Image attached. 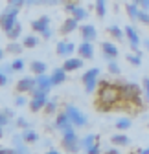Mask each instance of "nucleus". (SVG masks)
Wrapping results in <instances>:
<instances>
[{"label": "nucleus", "instance_id": "nucleus-53", "mask_svg": "<svg viewBox=\"0 0 149 154\" xmlns=\"http://www.w3.org/2000/svg\"><path fill=\"white\" fill-rule=\"evenodd\" d=\"M70 2H72V4H74V2H79V0H70Z\"/></svg>", "mask_w": 149, "mask_h": 154}, {"label": "nucleus", "instance_id": "nucleus-33", "mask_svg": "<svg viewBox=\"0 0 149 154\" xmlns=\"http://www.w3.org/2000/svg\"><path fill=\"white\" fill-rule=\"evenodd\" d=\"M37 44H39V38H37L35 35H26L22 38V46L24 48H35Z\"/></svg>", "mask_w": 149, "mask_h": 154}, {"label": "nucleus", "instance_id": "nucleus-6", "mask_svg": "<svg viewBox=\"0 0 149 154\" xmlns=\"http://www.w3.org/2000/svg\"><path fill=\"white\" fill-rule=\"evenodd\" d=\"M125 11H127L129 18H131L133 22H140V24H145V26H149V11H144L142 8L135 6L133 2L125 6Z\"/></svg>", "mask_w": 149, "mask_h": 154}, {"label": "nucleus", "instance_id": "nucleus-5", "mask_svg": "<svg viewBox=\"0 0 149 154\" xmlns=\"http://www.w3.org/2000/svg\"><path fill=\"white\" fill-rule=\"evenodd\" d=\"M61 143H63V149H65L66 152H70V154H78V150L81 149V138H78L76 130L63 134Z\"/></svg>", "mask_w": 149, "mask_h": 154}, {"label": "nucleus", "instance_id": "nucleus-13", "mask_svg": "<svg viewBox=\"0 0 149 154\" xmlns=\"http://www.w3.org/2000/svg\"><path fill=\"white\" fill-rule=\"evenodd\" d=\"M79 33H81V38L87 41V42H94L98 38V29H96V26H92V24L79 26Z\"/></svg>", "mask_w": 149, "mask_h": 154}, {"label": "nucleus", "instance_id": "nucleus-16", "mask_svg": "<svg viewBox=\"0 0 149 154\" xmlns=\"http://www.w3.org/2000/svg\"><path fill=\"white\" fill-rule=\"evenodd\" d=\"M52 79H50V75L46 73H41V75H35V88H39L43 92H50L52 90Z\"/></svg>", "mask_w": 149, "mask_h": 154}, {"label": "nucleus", "instance_id": "nucleus-38", "mask_svg": "<svg viewBox=\"0 0 149 154\" xmlns=\"http://www.w3.org/2000/svg\"><path fill=\"white\" fill-rule=\"evenodd\" d=\"M17 127L24 130V128H28V127H30V121H28L26 118H17Z\"/></svg>", "mask_w": 149, "mask_h": 154}, {"label": "nucleus", "instance_id": "nucleus-30", "mask_svg": "<svg viewBox=\"0 0 149 154\" xmlns=\"http://www.w3.org/2000/svg\"><path fill=\"white\" fill-rule=\"evenodd\" d=\"M125 61L129 63V64H133V66H142V51H138V53H127L125 55Z\"/></svg>", "mask_w": 149, "mask_h": 154}, {"label": "nucleus", "instance_id": "nucleus-50", "mask_svg": "<svg viewBox=\"0 0 149 154\" xmlns=\"http://www.w3.org/2000/svg\"><path fill=\"white\" fill-rule=\"evenodd\" d=\"M131 2H133L135 6H138V8H140V0H131Z\"/></svg>", "mask_w": 149, "mask_h": 154}, {"label": "nucleus", "instance_id": "nucleus-11", "mask_svg": "<svg viewBox=\"0 0 149 154\" xmlns=\"http://www.w3.org/2000/svg\"><path fill=\"white\" fill-rule=\"evenodd\" d=\"M74 51H76V44L70 42V41H59L57 46H55V53H57L59 57H63V59L72 57Z\"/></svg>", "mask_w": 149, "mask_h": 154}, {"label": "nucleus", "instance_id": "nucleus-34", "mask_svg": "<svg viewBox=\"0 0 149 154\" xmlns=\"http://www.w3.org/2000/svg\"><path fill=\"white\" fill-rule=\"evenodd\" d=\"M107 70L113 75H120L122 73V68H120V64L116 61H107Z\"/></svg>", "mask_w": 149, "mask_h": 154}, {"label": "nucleus", "instance_id": "nucleus-8", "mask_svg": "<svg viewBox=\"0 0 149 154\" xmlns=\"http://www.w3.org/2000/svg\"><path fill=\"white\" fill-rule=\"evenodd\" d=\"M123 31H125V38L129 41V46H131V50H133L135 53H138V51H140L138 46L142 44V38H140V33L136 31V28L129 24V26H125Z\"/></svg>", "mask_w": 149, "mask_h": 154}, {"label": "nucleus", "instance_id": "nucleus-36", "mask_svg": "<svg viewBox=\"0 0 149 154\" xmlns=\"http://www.w3.org/2000/svg\"><path fill=\"white\" fill-rule=\"evenodd\" d=\"M142 90H144V97H145V101L149 103V77H144V81H142Z\"/></svg>", "mask_w": 149, "mask_h": 154}, {"label": "nucleus", "instance_id": "nucleus-7", "mask_svg": "<svg viewBox=\"0 0 149 154\" xmlns=\"http://www.w3.org/2000/svg\"><path fill=\"white\" fill-rule=\"evenodd\" d=\"M31 101L28 103L30 105V110L31 112H39V110H43L44 108V105H46V101H48V92H43V90H39V88H33L31 90Z\"/></svg>", "mask_w": 149, "mask_h": 154}, {"label": "nucleus", "instance_id": "nucleus-22", "mask_svg": "<svg viewBox=\"0 0 149 154\" xmlns=\"http://www.w3.org/2000/svg\"><path fill=\"white\" fill-rule=\"evenodd\" d=\"M110 143H113L114 147H127L129 143H131V140H129L127 134L120 132V134H114V136L110 138Z\"/></svg>", "mask_w": 149, "mask_h": 154}, {"label": "nucleus", "instance_id": "nucleus-19", "mask_svg": "<svg viewBox=\"0 0 149 154\" xmlns=\"http://www.w3.org/2000/svg\"><path fill=\"white\" fill-rule=\"evenodd\" d=\"M33 88H35V79L33 77H22V79L17 83V92H21V94L31 92Z\"/></svg>", "mask_w": 149, "mask_h": 154}, {"label": "nucleus", "instance_id": "nucleus-47", "mask_svg": "<svg viewBox=\"0 0 149 154\" xmlns=\"http://www.w3.org/2000/svg\"><path fill=\"white\" fill-rule=\"evenodd\" d=\"M103 154H122V152H120L118 149H107V150H105Z\"/></svg>", "mask_w": 149, "mask_h": 154}, {"label": "nucleus", "instance_id": "nucleus-26", "mask_svg": "<svg viewBox=\"0 0 149 154\" xmlns=\"http://www.w3.org/2000/svg\"><path fill=\"white\" fill-rule=\"evenodd\" d=\"M96 143H98L96 134H87L85 138H81V149H85V150H88L92 145H96Z\"/></svg>", "mask_w": 149, "mask_h": 154}, {"label": "nucleus", "instance_id": "nucleus-24", "mask_svg": "<svg viewBox=\"0 0 149 154\" xmlns=\"http://www.w3.org/2000/svg\"><path fill=\"white\" fill-rule=\"evenodd\" d=\"M70 17H74L78 22H83V20H87L88 11H87L85 8H81V6H78V4H76V8H74V11L70 13Z\"/></svg>", "mask_w": 149, "mask_h": 154}, {"label": "nucleus", "instance_id": "nucleus-51", "mask_svg": "<svg viewBox=\"0 0 149 154\" xmlns=\"http://www.w3.org/2000/svg\"><path fill=\"white\" fill-rule=\"evenodd\" d=\"M4 136V127H0V138Z\"/></svg>", "mask_w": 149, "mask_h": 154}, {"label": "nucleus", "instance_id": "nucleus-15", "mask_svg": "<svg viewBox=\"0 0 149 154\" xmlns=\"http://www.w3.org/2000/svg\"><path fill=\"white\" fill-rule=\"evenodd\" d=\"M50 28V17L48 15H43L39 18H35V20H31V29L35 33H43Z\"/></svg>", "mask_w": 149, "mask_h": 154}, {"label": "nucleus", "instance_id": "nucleus-32", "mask_svg": "<svg viewBox=\"0 0 149 154\" xmlns=\"http://www.w3.org/2000/svg\"><path fill=\"white\" fill-rule=\"evenodd\" d=\"M44 112H46L48 116H52V114L57 112V99H55V97H48V101H46V105H44Z\"/></svg>", "mask_w": 149, "mask_h": 154}, {"label": "nucleus", "instance_id": "nucleus-42", "mask_svg": "<svg viewBox=\"0 0 149 154\" xmlns=\"http://www.w3.org/2000/svg\"><path fill=\"white\" fill-rule=\"evenodd\" d=\"M8 4H11V6H18V8H22V6L26 4V0H8Z\"/></svg>", "mask_w": 149, "mask_h": 154}, {"label": "nucleus", "instance_id": "nucleus-31", "mask_svg": "<svg viewBox=\"0 0 149 154\" xmlns=\"http://www.w3.org/2000/svg\"><path fill=\"white\" fill-rule=\"evenodd\" d=\"M94 8H96V15L103 18L107 15V0H94Z\"/></svg>", "mask_w": 149, "mask_h": 154}, {"label": "nucleus", "instance_id": "nucleus-29", "mask_svg": "<svg viewBox=\"0 0 149 154\" xmlns=\"http://www.w3.org/2000/svg\"><path fill=\"white\" fill-rule=\"evenodd\" d=\"M131 125H133V119H131V118H118L116 123H114V127H116L120 132H125L127 128H131Z\"/></svg>", "mask_w": 149, "mask_h": 154}, {"label": "nucleus", "instance_id": "nucleus-48", "mask_svg": "<svg viewBox=\"0 0 149 154\" xmlns=\"http://www.w3.org/2000/svg\"><path fill=\"white\" fill-rule=\"evenodd\" d=\"M46 154H61V152H59V150H55V149H48Z\"/></svg>", "mask_w": 149, "mask_h": 154}, {"label": "nucleus", "instance_id": "nucleus-49", "mask_svg": "<svg viewBox=\"0 0 149 154\" xmlns=\"http://www.w3.org/2000/svg\"><path fill=\"white\" fill-rule=\"evenodd\" d=\"M138 154H149V147H145V149H140V150H138Z\"/></svg>", "mask_w": 149, "mask_h": 154}, {"label": "nucleus", "instance_id": "nucleus-9", "mask_svg": "<svg viewBox=\"0 0 149 154\" xmlns=\"http://www.w3.org/2000/svg\"><path fill=\"white\" fill-rule=\"evenodd\" d=\"M55 128H57L61 134H66V132L76 130V127L72 125V121H70V118H68V114H66V112L57 114V118H55Z\"/></svg>", "mask_w": 149, "mask_h": 154}, {"label": "nucleus", "instance_id": "nucleus-35", "mask_svg": "<svg viewBox=\"0 0 149 154\" xmlns=\"http://www.w3.org/2000/svg\"><path fill=\"white\" fill-rule=\"evenodd\" d=\"M24 66H26V64H24V61L21 59V57H17V59L11 61V68H13V72H22Z\"/></svg>", "mask_w": 149, "mask_h": 154}, {"label": "nucleus", "instance_id": "nucleus-14", "mask_svg": "<svg viewBox=\"0 0 149 154\" xmlns=\"http://www.w3.org/2000/svg\"><path fill=\"white\" fill-rule=\"evenodd\" d=\"M78 55L81 59H92L94 57V42H87V41H81V44L78 46Z\"/></svg>", "mask_w": 149, "mask_h": 154}, {"label": "nucleus", "instance_id": "nucleus-39", "mask_svg": "<svg viewBox=\"0 0 149 154\" xmlns=\"http://www.w3.org/2000/svg\"><path fill=\"white\" fill-rule=\"evenodd\" d=\"M8 77H9V75H8L2 68H0V86H6V85H8Z\"/></svg>", "mask_w": 149, "mask_h": 154}, {"label": "nucleus", "instance_id": "nucleus-18", "mask_svg": "<svg viewBox=\"0 0 149 154\" xmlns=\"http://www.w3.org/2000/svg\"><path fill=\"white\" fill-rule=\"evenodd\" d=\"M50 79H52V85H53V86L63 85V83L66 81V72L63 70V66H61V68H53V72L50 73Z\"/></svg>", "mask_w": 149, "mask_h": 154}, {"label": "nucleus", "instance_id": "nucleus-41", "mask_svg": "<svg viewBox=\"0 0 149 154\" xmlns=\"http://www.w3.org/2000/svg\"><path fill=\"white\" fill-rule=\"evenodd\" d=\"M87 154H101V149H100V143H96V145H92L88 150H87Z\"/></svg>", "mask_w": 149, "mask_h": 154}, {"label": "nucleus", "instance_id": "nucleus-1", "mask_svg": "<svg viewBox=\"0 0 149 154\" xmlns=\"http://www.w3.org/2000/svg\"><path fill=\"white\" fill-rule=\"evenodd\" d=\"M118 101H122V92H120L118 85L116 83H109L107 79L100 81L98 83V103L114 106Z\"/></svg>", "mask_w": 149, "mask_h": 154}, {"label": "nucleus", "instance_id": "nucleus-28", "mask_svg": "<svg viewBox=\"0 0 149 154\" xmlns=\"http://www.w3.org/2000/svg\"><path fill=\"white\" fill-rule=\"evenodd\" d=\"M21 35H22V24H21V22H17V24L6 33V37L9 38V41H17V38L21 37Z\"/></svg>", "mask_w": 149, "mask_h": 154}, {"label": "nucleus", "instance_id": "nucleus-2", "mask_svg": "<svg viewBox=\"0 0 149 154\" xmlns=\"http://www.w3.org/2000/svg\"><path fill=\"white\" fill-rule=\"evenodd\" d=\"M18 9H21V8H18V6H8L6 8V11L2 13V15H0V28H2V31L4 33H8L18 20H17V15H18Z\"/></svg>", "mask_w": 149, "mask_h": 154}, {"label": "nucleus", "instance_id": "nucleus-27", "mask_svg": "<svg viewBox=\"0 0 149 154\" xmlns=\"http://www.w3.org/2000/svg\"><path fill=\"white\" fill-rule=\"evenodd\" d=\"M30 68H31V72H33L35 75H41V73H46V70H48L46 63H43V61H31Z\"/></svg>", "mask_w": 149, "mask_h": 154}, {"label": "nucleus", "instance_id": "nucleus-43", "mask_svg": "<svg viewBox=\"0 0 149 154\" xmlns=\"http://www.w3.org/2000/svg\"><path fill=\"white\" fill-rule=\"evenodd\" d=\"M0 68H2V70H4V72L8 73V75H11V73H15V72H13V68H11V63H9V64H4V66H0Z\"/></svg>", "mask_w": 149, "mask_h": 154}, {"label": "nucleus", "instance_id": "nucleus-12", "mask_svg": "<svg viewBox=\"0 0 149 154\" xmlns=\"http://www.w3.org/2000/svg\"><path fill=\"white\" fill-rule=\"evenodd\" d=\"M83 64H85V59H81L79 55L78 57H68V59H65V63H63V70L66 73L68 72H78V70L83 68Z\"/></svg>", "mask_w": 149, "mask_h": 154}, {"label": "nucleus", "instance_id": "nucleus-20", "mask_svg": "<svg viewBox=\"0 0 149 154\" xmlns=\"http://www.w3.org/2000/svg\"><path fill=\"white\" fill-rule=\"evenodd\" d=\"M13 149L17 154H30V149L26 147V141L22 138V134H18V136H13Z\"/></svg>", "mask_w": 149, "mask_h": 154}, {"label": "nucleus", "instance_id": "nucleus-23", "mask_svg": "<svg viewBox=\"0 0 149 154\" xmlns=\"http://www.w3.org/2000/svg\"><path fill=\"white\" fill-rule=\"evenodd\" d=\"M22 138H24L26 143H37V141H39V134H37L31 127H28V128L22 130Z\"/></svg>", "mask_w": 149, "mask_h": 154}, {"label": "nucleus", "instance_id": "nucleus-10", "mask_svg": "<svg viewBox=\"0 0 149 154\" xmlns=\"http://www.w3.org/2000/svg\"><path fill=\"white\" fill-rule=\"evenodd\" d=\"M101 51H103V59L105 61H116L118 55H120V50L116 48L114 42H110V41H103L101 42Z\"/></svg>", "mask_w": 149, "mask_h": 154}, {"label": "nucleus", "instance_id": "nucleus-4", "mask_svg": "<svg viewBox=\"0 0 149 154\" xmlns=\"http://www.w3.org/2000/svg\"><path fill=\"white\" fill-rule=\"evenodd\" d=\"M100 68H90V70H87L83 75H81V81H83V86H85V92L87 94H92L96 88H98V79H100Z\"/></svg>", "mask_w": 149, "mask_h": 154}, {"label": "nucleus", "instance_id": "nucleus-40", "mask_svg": "<svg viewBox=\"0 0 149 154\" xmlns=\"http://www.w3.org/2000/svg\"><path fill=\"white\" fill-rule=\"evenodd\" d=\"M15 105L17 106H24V105H28V101H26L24 95H17V97H15Z\"/></svg>", "mask_w": 149, "mask_h": 154}, {"label": "nucleus", "instance_id": "nucleus-52", "mask_svg": "<svg viewBox=\"0 0 149 154\" xmlns=\"http://www.w3.org/2000/svg\"><path fill=\"white\" fill-rule=\"evenodd\" d=\"M0 59H4V50L0 48Z\"/></svg>", "mask_w": 149, "mask_h": 154}, {"label": "nucleus", "instance_id": "nucleus-3", "mask_svg": "<svg viewBox=\"0 0 149 154\" xmlns=\"http://www.w3.org/2000/svg\"><path fill=\"white\" fill-rule=\"evenodd\" d=\"M65 112L68 114V118L72 121L74 127H78V128H83L88 125V118H87V114H83L81 108H78L76 105H66L65 106Z\"/></svg>", "mask_w": 149, "mask_h": 154}, {"label": "nucleus", "instance_id": "nucleus-17", "mask_svg": "<svg viewBox=\"0 0 149 154\" xmlns=\"http://www.w3.org/2000/svg\"><path fill=\"white\" fill-rule=\"evenodd\" d=\"M78 26H79V22L76 20V18H74V17H68L66 20H63L59 31H61V35H70V33H74V31L78 29Z\"/></svg>", "mask_w": 149, "mask_h": 154}, {"label": "nucleus", "instance_id": "nucleus-46", "mask_svg": "<svg viewBox=\"0 0 149 154\" xmlns=\"http://www.w3.org/2000/svg\"><path fill=\"white\" fill-rule=\"evenodd\" d=\"M0 154H17L15 149H4V147H0Z\"/></svg>", "mask_w": 149, "mask_h": 154}, {"label": "nucleus", "instance_id": "nucleus-45", "mask_svg": "<svg viewBox=\"0 0 149 154\" xmlns=\"http://www.w3.org/2000/svg\"><path fill=\"white\" fill-rule=\"evenodd\" d=\"M140 8L144 11H149V0H140Z\"/></svg>", "mask_w": 149, "mask_h": 154}, {"label": "nucleus", "instance_id": "nucleus-25", "mask_svg": "<svg viewBox=\"0 0 149 154\" xmlns=\"http://www.w3.org/2000/svg\"><path fill=\"white\" fill-rule=\"evenodd\" d=\"M22 50H24L22 42H17V41H9L8 46H6V51H8V53H13V55H21Z\"/></svg>", "mask_w": 149, "mask_h": 154}, {"label": "nucleus", "instance_id": "nucleus-37", "mask_svg": "<svg viewBox=\"0 0 149 154\" xmlns=\"http://www.w3.org/2000/svg\"><path fill=\"white\" fill-rule=\"evenodd\" d=\"M9 116H8V112L6 110H2V112H0V127H6L8 123H9Z\"/></svg>", "mask_w": 149, "mask_h": 154}, {"label": "nucleus", "instance_id": "nucleus-44", "mask_svg": "<svg viewBox=\"0 0 149 154\" xmlns=\"http://www.w3.org/2000/svg\"><path fill=\"white\" fill-rule=\"evenodd\" d=\"M41 35H43V38H52V35H53V31H52V28H48V29H46V31H43Z\"/></svg>", "mask_w": 149, "mask_h": 154}, {"label": "nucleus", "instance_id": "nucleus-21", "mask_svg": "<svg viewBox=\"0 0 149 154\" xmlns=\"http://www.w3.org/2000/svg\"><path fill=\"white\" fill-rule=\"evenodd\" d=\"M105 31L114 38V41H125V31L120 28V26H116V24H110V26H107L105 28Z\"/></svg>", "mask_w": 149, "mask_h": 154}]
</instances>
